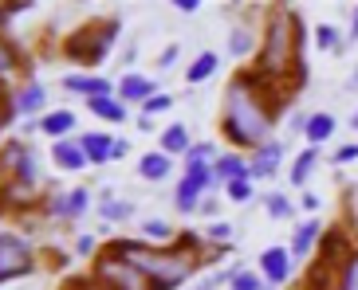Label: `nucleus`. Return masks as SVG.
<instances>
[{
    "instance_id": "1",
    "label": "nucleus",
    "mask_w": 358,
    "mask_h": 290,
    "mask_svg": "<svg viewBox=\"0 0 358 290\" xmlns=\"http://www.w3.org/2000/svg\"><path fill=\"white\" fill-rule=\"evenodd\" d=\"M284 98H287L284 91H272L256 71L232 75L229 91H224V118H221L224 137L241 149H260L264 142H272V125L280 118Z\"/></svg>"
},
{
    "instance_id": "2",
    "label": "nucleus",
    "mask_w": 358,
    "mask_h": 290,
    "mask_svg": "<svg viewBox=\"0 0 358 290\" xmlns=\"http://www.w3.org/2000/svg\"><path fill=\"white\" fill-rule=\"evenodd\" d=\"M256 75L264 83L280 91H303L307 67H303V20L295 8H272L264 24V43L256 55Z\"/></svg>"
},
{
    "instance_id": "3",
    "label": "nucleus",
    "mask_w": 358,
    "mask_h": 290,
    "mask_svg": "<svg viewBox=\"0 0 358 290\" xmlns=\"http://www.w3.org/2000/svg\"><path fill=\"white\" fill-rule=\"evenodd\" d=\"M103 259L127 263L138 279H146V290H178L201 267V259L189 255V251L154 247V243H142V239H110Z\"/></svg>"
},
{
    "instance_id": "4",
    "label": "nucleus",
    "mask_w": 358,
    "mask_h": 290,
    "mask_svg": "<svg viewBox=\"0 0 358 290\" xmlns=\"http://www.w3.org/2000/svg\"><path fill=\"white\" fill-rule=\"evenodd\" d=\"M118 16L110 20H87L71 31L64 40V55L79 67H99V63L110 59V47H115V36H118Z\"/></svg>"
},
{
    "instance_id": "5",
    "label": "nucleus",
    "mask_w": 358,
    "mask_h": 290,
    "mask_svg": "<svg viewBox=\"0 0 358 290\" xmlns=\"http://www.w3.org/2000/svg\"><path fill=\"white\" fill-rule=\"evenodd\" d=\"M0 165L8 169L12 192L40 185V161H36V153L24 142H8V145H4V149H0Z\"/></svg>"
},
{
    "instance_id": "6",
    "label": "nucleus",
    "mask_w": 358,
    "mask_h": 290,
    "mask_svg": "<svg viewBox=\"0 0 358 290\" xmlns=\"http://www.w3.org/2000/svg\"><path fill=\"white\" fill-rule=\"evenodd\" d=\"M36 270V255H32V243L16 231H0V282L8 279H24Z\"/></svg>"
},
{
    "instance_id": "7",
    "label": "nucleus",
    "mask_w": 358,
    "mask_h": 290,
    "mask_svg": "<svg viewBox=\"0 0 358 290\" xmlns=\"http://www.w3.org/2000/svg\"><path fill=\"white\" fill-rule=\"evenodd\" d=\"M355 251H358V243L343 228H331V231H323V236H319V263H323V267H331V270H343Z\"/></svg>"
},
{
    "instance_id": "8",
    "label": "nucleus",
    "mask_w": 358,
    "mask_h": 290,
    "mask_svg": "<svg viewBox=\"0 0 358 290\" xmlns=\"http://www.w3.org/2000/svg\"><path fill=\"white\" fill-rule=\"evenodd\" d=\"M295 275V259L287 247H264L260 251V279L272 282V287H284Z\"/></svg>"
},
{
    "instance_id": "9",
    "label": "nucleus",
    "mask_w": 358,
    "mask_h": 290,
    "mask_svg": "<svg viewBox=\"0 0 358 290\" xmlns=\"http://www.w3.org/2000/svg\"><path fill=\"white\" fill-rule=\"evenodd\" d=\"M87 208H91V192H87V188H67V192L48 200L43 212L55 216V220H79V216H87Z\"/></svg>"
},
{
    "instance_id": "10",
    "label": "nucleus",
    "mask_w": 358,
    "mask_h": 290,
    "mask_svg": "<svg viewBox=\"0 0 358 290\" xmlns=\"http://www.w3.org/2000/svg\"><path fill=\"white\" fill-rule=\"evenodd\" d=\"M284 142H264L260 149H252V157H248V176L252 181H268V176H275L280 173V161H284Z\"/></svg>"
},
{
    "instance_id": "11",
    "label": "nucleus",
    "mask_w": 358,
    "mask_h": 290,
    "mask_svg": "<svg viewBox=\"0 0 358 290\" xmlns=\"http://www.w3.org/2000/svg\"><path fill=\"white\" fill-rule=\"evenodd\" d=\"M43 102H48V86L40 79H28L24 86L12 91V110H16V118H36L43 110Z\"/></svg>"
},
{
    "instance_id": "12",
    "label": "nucleus",
    "mask_w": 358,
    "mask_h": 290,
    "mask_svg": "<svg viewBox=\"0 0 358 290\" xmlns=\"http://www.w3.org/2000/svg\"><path fill=\"white\" fill-rule=\"evenodd\" d=\"M154 94H158V86H154V79H146V75H122V79H118V86H115V98L118 102H127V106H142V102H150V98H154Z\"/></svg>"
},
{
    "instance_id": "13",
    "label": "nucleus",
    "mask_w": 358,
    "mask_h": 290,
    "mask_svg": "<svg viewBox=\"0 0 358 290\" xmlns=\"http://www.w3.org/2000/svg\"><path fill=\"white\" fill-rule=\"evenodd\" d=\"M319 236H323V224H319V220H303V224L295 228L292 247H287V251H292V259H295V263H303L307 255L319 247Z\"/></svg>"
},
{
    "instance_id": "14",
    "label": "nucleus",
    "mask_w": 358,
    "mask_h": 290,
    "mask_svg": "<svg viewBox=\"0 0 358 290\" xmlns=\"http://www.w3.org/2000/svg\"><path fill=\"white\" fill-rule=\"evenodd\" d=\"M40 134L52 137V142H67L75 134V110H52V114H40Z\"/></svg>"
},
{
    "instance_id": "15",
    "label": "nucleus",
    "mask_w": 358,
    "mask_h": 290,
    "mask_svg": "<svg viewBox=\"0 0 358 290\" xmlns=\"http://www.w3.org/2000/svg\"><path fill=\"white\" fill-rule=\"evenodd\" d=\"M52 161L64 169V173H79V169L91 165V161H87V153H83V145L71 142V137H67V142H52Z\"/></svg>"
},
{
    "instance_id": "16",
    "label": "nucleus",
    "mask_w": 358,
    "mask_h": 290,
    "mask_svg": "<svg viewBox=\"0 0 358 290\" xmlns=\"http://www.w3.org/2000/svg\"><path fill=\"white\" fill-rule=\"evenodd\" d=\"M64 91L83 94L87 102H91V98H106V94H115V83H110V79H95V75H71V79H64Z\"/></svg>"
},
{
    "instance_id": "17",
    "label": "nucleus",
    "mask_w": 358,
    "mask_h": 290,
    "mask_svg": "<svg viewBox=\"0 0 358 290\" xmlns=\"http://www.w3.org/2000/svg\"><path fill=\"white\" fill-rule=\"evenodd\" d=\"M335 114L331 110H315V114L307 118V130H303V137H307V149H319L323 142H331L335 137Z\"/></svg>"
},
{
    "instance_id": "18",
    "label": "nucleus",
    "mask_w": 358,
    "mask_h": 290,
    "mask_svg": "<svg viewBox=\"0 0 358 290\" xmlns=\"http://www.w3.org/2000/svg\"><path fill=\"white\" fill-rule=\"evenodd\" d=\"M169 173H173V157H166L162 149H154V153H142V157H138V176H142V181H150V185L166 181Z\"/></svg>"
},
{
    "instance_id": "19",
    "label": "nucleus",
    "mask_w": 358,
    "mask_h": 290,
    "mask_svg": "<svg viewBox=\"0 0 358 290\" xmlns=\"http://www.w3.org/2000/svg\"><path fill=\"white\" fill-rule=\"evenodd\" d=\"M213 176H217V185H229V181H244L248 176V157L241 153H221L213 161ZM252 181V176H248Z\"/></svg>"
},
{
    "instance_id": "20",
    "label": "nucleus",
    "mask_w": 358,
    "mask_h": 290,
    "mask_svg": "<svg viewBox=\"0 0 358 290\" xmlns=\"http://www.w3.org/2000/svg\"><path fill=\"white\" fill-rule=\"evenodd\" d=\"M79 145H83V153L91 165H106V161H115V137L110 134H83L79 137Z\"/></svg>"
},
{
    "instance_id": "21",
    "label": "nucleus",
    "mask_w": 358,
    "mask_h": 290,
    "mask_svg": "<svg viewBox=\"0 0 358 290\" xmlns=\"http://www.w3.org/2000/svg\"><path fill=\"white\" fill-rule=\"evenodd\" d=\"M20 71H28V59H24L20 47L0 31V83H4L8 75H20Z\"/></svg>"
},
{
    "instance_id": "22",
    "label": "nucleus",
    "mask_w": 358,
    "mask_h": 290,
    "mask_svg": "<svg viewBox=\"0 0 358 290\" xmlns=\"http://www.w3.org/2000/svg\"><path fill=\"white\" fill-rule=\"evenodd\" d=\"M189 130H185V125L181 122H169L166 130H162V153L166 157H185L189 153Z\"/></svg>"
},
{
    "instance_id": "23",
    "label": "nucleus",
    "mask_w": 358,
    "mask_h": 290,
    "mask_svg": "<svg viewBox=\"0 0 358 290\" xmlns=\"http://www.w3.org/2000/svg\"><path fill=\"white\" fill-rule=\"evenodd\" d=\"M87 110H91L95 118H103V122H115V125L130 118L127 102H118L115 94H106V98H91V102H87Z\"/></svg>"
},
{
    "instance_id": "24",
    "label": "nucleus",
    "mask_w": 358,
    "mask_h": 290,
    "mask_svg": "<svg viewBox=\"0 0 358 290\" xmlns=\"http://www.w3.org/2000/svg\"><path fill=\"white\" fill-rule=\"evenodd\" d=\"M201 200H205V192H201V188L193 185V181H185V176H181L178 188H173V204H178V212L193 216V212L201 208Z\"/></svg>"
},
{
    "instance_id": "25",
    "label": "nucleus",
    "mask_w": 358,
    "mask_h": 290,
    "mask_svg": "<svg viewBox=\"0 0 358 290\" xmlns=\"http://www.w3.org/2000/svg\"><path fill=\"white\" fill-rule=\"evenodd\" d=\"M217 63H221V59H217V55H213V52H201L197 59L189 63V71H185V83H189V86H201V83H209L213 75H217Z\"/></svg>"
},
{
    "instance_id": "26",
    "label": "nucleus",
    "mask_w": 358,
    "mask_h": 290,
    "mask_svg": "<svg viewBox=\"0 0 358 290\" xmlns=\"http://www.w3.org/2000/svg\"><path fill=\"white\" fill-rule=\"evenodd\" d=\"M64 290H127L122 282H115L110 275H99V270H91V275H79V279H67Z\"/></svg>"
},
{
    "instance_id": "27",
    "label": "nucleus",
    "mask_w": 358,
    "mask_h": 290,
    "mask_svg": "<svg viewBox=\"0 0 358 290\" xmlns=\"http://www.w3.org/2000/svg\"><path fill=\"white\" fill-rule=\"evenodd\" d=\"M319 165V149H303V153L292 161V173H287V181H292L295 188H303L307 181H311V169Z\"/></svg>"
},
{
    "instance_id": "28",
    "label": "nucleus",
    "mask_w": 358,
    "mask_h": 290,
    "mask_svg": "<svg viewBox=\"0 0 358 290\" xmlns=\"http://www.w3.org/2000/svg\"><path fill=\"white\" fill-rule=\"evenodd\" d=\"M142 236H146V243H154V247H173L178 231L169 228L166 220H146V224H142Z\"/></svg>"
},
{
    "instance_id": "29",
    "label": "nucleus",
    "mask_w": 358,
    "mask_h": 290,
    "mask_svg": "<svg viewBox=\"0 0 358 290\" xmlns=\"http://www.w3.org/2000/svg\"><path fill=\"white\" fill-rule=\"evenodd\" d=\"M99 216H103L106 224H127V220L134 216V204H130V200H103V204H99Z\"/></svg>"
},
{
    "instance_id": "30",
    "label": "nucleus",
    "mask_w": 358,
    "mask_h": 290,
    "mask_svg": "<svg viewBox=\"0 0 358 290\" xmlns=\"http://www.w3.org/2000/svg\"><path fill=\"white\" fill-rule=\"evenodd\" d=\"M229 290H264L260 270H248V267H236V270H229Z\"/></svg>"
},
{
    "instance_id": "31",
    "label": "nucleus",
    "mask_w": 358,
    "mask_h": 290,
    "mask_svg": "<svg viewBox=\"0 0 358 290\" xmlns=\"http://www.w3.org/2000/svg\"><path fill=\"white\" fill-rule=\"evenodd\" d=\"M315 47H319V52L338 55V52H343V31L331 28V24H319V28H315Z\"/></svg>"
},
{
    "instance_id": "32",
    "label": "nucleus",
    "mask_w": 358,
    "mask_h": 290,
    "mask_svg": "<svg viewBox=\"0 0 358 290\" xmlns=\"http://www.w3.org/2000/svg\"><path fill=\"white\" fill-rule=\"evenodd\" d=\"M264 208H268V216H272V220H292L299 204H292L284 192H268V197H264Z\"/></svg>"
},
{
    "instance_id": "33",
    "label": "nucleus",
    "mask_w": 358,
    "mask_h": 290,
    "mask_svg": "<svg viewBox=\"0 0 358 290\" xmlns=\"http://www.w3.org/2000/svg\"><path fill=\"white\" fill-rule=\"evenodd\" d=\"M217 145L213 142H201V145H189V153H185V165H213L217 161Z\"/></svg>"
},
{
    "instance_id": "34",
    "label": "nucleus",
    "mask_w": 358,
    "mask_h": 290,
    "mask_svg": "<svg viewBox=\"0 0 358 290\" xmlns=\"http://www.w3.org/2000/svg\"><path fill=\"white\" fill-rule=\"evenodd\" d=\"M142 110V118H158V114H166V110H173V94H166V91H158L150 102H142L138 106Z\"/></svg>"
},
{
    "instance_id": "35",
    "label": "nucleus",
    "mask_w": 358,
    "mask_h": 290,
    "mask_svg": "<svg viewBox=\"0 0 358 290\" xmlns=\"http://www.w3.org/2000/svg\"><path fill=\"white\" fill-rule=\"evenodd\" d=\"M252 181H248V176H244V181H229V185H224V197L232 200V204H248V200H252Z\"/></svg>"
},
{
    "instance_id": "36",
    "label": "nucleus",
    "mask_w": 358,
    "mask_h": 290,
    "mask_svg": "<svg viewBox=\"0 0 358 290\" xmlns=\"http://www.w3.org/2000/svg\"><path fill=\"white\" fill-rule=\"evenodd\" d=\"M335 290H358V251L347 259V267L338 270V282H335Z\"/></svg>"
},
{
    "instance_id": "37",
    "label": "nucleus",
    "mask_w": 358,
    "mask_h": 290,
    "mask_svg": "<svg viewBox=\"0 0 358 290\" xmlns=\"http://www.w3.org/2000/svg\"><path fill=\"white\" fill-rule=\"evenodd\" d=\"M252 31H248V28H236V31H232V36H229V52L232 55H248V52H252Z\"/></svg>"
},
{
    "instance_id": "38",
    "label": "nucleus",
    "mask_w": 358,
    "mask_h": 290,
    "mask_svg": "<svg viewBox=\"0 0 358 290\" xmlns=\"http://www.w3.org/2000/svg\"><path fill=\"white\" fill-rule=\"evenodd\" d=\"M205 243H217V247H224V243H232V228L224 224V220H217V224H209V231H205Z\"/></svg>"
},
{
    "instance_id": "39",
    "label": "nucleus",
    "mask_w": 358,
    "mask_h": 290,
    "mask_svg": "<svg viewBox=\"0 0 358 290\" xmlns=\"http://www.w3.org/2000/svg\"><path fill=\"white\" fill-rule=\"evenodd\" d=\"M8 122H16V110H12V94H8V86L0 83V130Z\"/></svg>"
},
{
    "instance_id": "40",
    "label": "nucleus",
    "mask_w": 358,
    "mask_h": 290,
    "mask_svg": "<svg viewBox=\"0 0 358 290\" xmlns=\"http://www.w3.org/2000/svg\"><path fill=\"white\" fill-rule=\"evenodd\" d=\"M335 165H350V161H358V142L355 145H343V149H335V157H331Z\"/></svg>"
},
{
    "instance_id": "41",
    "label": "nucleus",
    "mask_w": 358,
    "mask_h": 290,
    "mask_svg": "<svg viewBox=\"0 0 358 290\" xmlns=\"http://www.w3.org/2000/svg\"><path fill=\"white\" fill-rule=\"evenodd\" d=\"M221 282H229V275H205V279H201L197 287H189V290H217Z\"/></svg>"
},
{
    "instance_id": "42",
    "label": "nucleus",
    "mask_w": 358,
    "mask_h": 290,
    "mask_svg": "<svg viewBox=\"0 0 358 290\" xmlns=\"http://www.w3.org/2000/svg\"><path fill=\"white\" fill-rule=\"evenodd\" d=\"M75 251H79V255H95V236H79V243H75Z\"/></svg>"
},
{
    "instance_id": "43",
    "label": "nucleus",
    "mask_w": 358,
    "mask_h": 290,
    "mask_svg": "<svg viewBox=\"0 0 358 290\" xmlns=\"http://www.w3.org/2000/svg\"><path fill=\"white\" fill-rule=\"evenodd\" d=\"M178 55H181V52H178V47H173V43H169L166 52L158 55V67H173V63H178Z\"/></svg>"
},
{
    "instance_id": "44",
    "label": "nucleus",
    "mask_w": 358,
    "mask_h": 290,
    "mask_svg": "<svg viewBox=\"0 0 358 290\" xmlns=\"http://www.w3.org/2000/svg\"><path fill=\"white\" fill-rule=\"evenodd\" d=\"M319 204H323V200H319L315 192H303V200H299V208H303V212H319Z\"/></svg>"
},
{
    "instance_id": "45",
    "label": "nucleus",
    "mask_w": 358,
    "mask_h": 290,
    "mask_svg": "<svg viewBox=\"0 0 358 290\" xmlns=\"http://www.w3.org/2000/svg\"><path fill=\"white\" fill-rule=\"evenodd\" d=\"M201 212H205V216H217V212H221V200H217V197H205V200H201Z\"/></svg>"
},
{
    "instance_id": "46",
    "label": "nucleus",
    "mask_w": 358,
    "mask_h": 290,
    "mask_svg": "<svg viewBox=\"0 0 358 290\" xmlns=\"http://www.w3.org/2000/svg\"><path fill=\"white\" fill-rule=\"evenodd\" d=\"M127 153H130V145L122 142V137H115V161H122V157H127Z\"/></svg>"
},
{
    "instance_id": "47",
    "label": "nucleus",
    "mask_w": 358,
    "mask_h": 290,
    "mask_svg": "<svg viewBox=\"0 0 358 290\" xmlns=\"http://www.w3.org/2000/svg\"><path fill=\"white\" fill-rule=\"evenodd\" d=\"M201 0H178V12H197Z\"/></svg>"
},
{
    "instance_id": "48",
    "label": "nucleus",
    "mask_w": 358,
    "mask_h": 290,
    "mask_svg": "<svg viewBox=\"0 0 358 290\" xmlns=\"http://www.w3.org/2000/svg\"><path fill=\"white\" fill-rule=\"evenodd\" d=\"M350 40H358V8L350 12Z\"/></svg>"
},
{
    "instance_id": "49",
    "label": "nucleus",
    "mask_w": 358,
    "mask_h": 290,
    "mask_svg": "<svg viewBox=\"0 0 358 290\" xmlns=\"http://www.w3.org/2000/svg\"><path fill=\"white\" fill-rule=\"evenodd\" d=\"M12 20V12H8V4H0V28H4V24Z\"/></svg>"
},
{
    "instance_id": "50",
    "label": "nucleus",
    "mask_w": 358,
    "mask_h": 290,
    "mask_svg": "<svg viewBox=\"0 0 358 290\" xmlns=\"http://www.w3.org/2000/svg\"><path fill=\"white\" fill-rule=\"evenodd\" d=\"M350 216H355V224H358V192H350Z\"/></svg>"
},
{
    "instance_id": "51",
    "label": "nucleus",
    "mask_w": 358,
    "mask_h": 290,
    "mask_svg": "<svg viewBox=\"0 0 358 290\" xmlns=\"http://www.w3.org/2000/svg\"><path fill=\"white\" fill-rule=\"evenodd\" d=\"M350 125H355V130H358V110H355V114H350Z\"/></svg>"
},
{
    "instance_id": "52",
    "label": "nucleus",
    "mask_w": 358,
    "mask_h": 290,
    "mask_svg": "<svg viewBox=\"0 0 358 290\" xmlns=\"http://www.w3.org/2000/svg\"><path fill=\"white\" fill-rule=\"evenodd\" d=\"M350 86H358V71H355V75H350Z\"/></svg>"
}]
</instances>
